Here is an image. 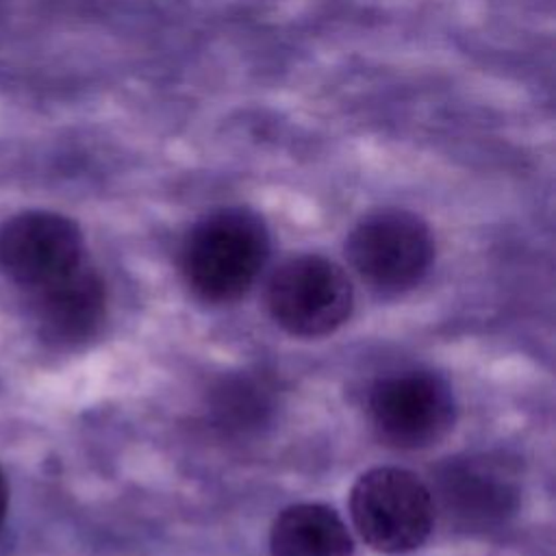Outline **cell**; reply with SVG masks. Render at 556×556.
Segmentation results:
<instances>
[{"label":"cell","instance_id":"6da1fadb","mask_svg":"<svg viewBox=\"0 0 556 556\" xmlns=\"http://www.w3.org/2000/svg\"><path fill=\"white\" fill-rule=\"evenodd\" d=\"M269 256V230L245 206H222L202 215L180 245V271L187 287L204 302L224 304L241 298Z\"/></svg>","mask_w":556,"mask_h":556},{"label":"cell","instance_id":"7a4b0ae2","mask_svg":"<svg viewBox=\"0 0 556 556\" xmlns=\"http://www.w3.org/2000/svg\"><path fill=\"white\" fill-rule=\"evenodd\" d=\"M350 513L367 545L382 554H406L424 545L434 523L430 486L413 471L376 467L352 486Z\"/></svg>","mask_w":556,"mask_h":556},{"label":"cell","instance_id":"3957f363","mask_svg":"<svg viewBox=\"0 0 556 556\" xmlns=\"http://www.w3.org/2000/svg\"><path fill=\"white\" fill-rule=\"evenodd\" d=\"M345 254L367 285L397 293L415 287L428 274L434 241L419 215L404 208H380L350 230Z\"/></svg>","mask_w":556,"mask_h":556},{"label":"cell","instance_id":"277c9868","mask_svg":"<svg viewBox=\"0 0 556 556\" xmlns=\"http://www.w3.org/2000/svg\"><path fill=\"white\" fill-rule=\"evenodd\" d=\"M354 304L352 282L326 256L300 254L269 278L267 308L274 321L295 337H324L348 321Z\"/></svg>","mask_w":556,"mask_h":556},{"label":"cell","instance_id":"5b68a950","mask_svg":"<svg viewBox=\"0 0 556 556\" xmlns=\"http://www.w3.org/2000/svg\"><path fill=\"white\" fill-rule=\"evenodd\" d=\"M367 408L376 432L402 450L441 441L456 419L450 384L426 369H402L380 378L369 391Z\"/></svg>","mask_w":556,"mask_h":556},{"label":"cell","instance_id":"8992f818","mask_svg":"<svg viewBox=\"0 0 556 556\" xmlns=\"http://www.w3.org/2000/svg\"><path fill=\"white\" fill-rule=\"evenodd\" d=\"M434 508L458 530L484 532L502 526L519 504V484L508 463L486 454L443 463L430 489Z\"/></svg>","mask_w":556,"mask_h":556},{"label":"cell","instance_id":"52a82bcc","mask_svg":"<svg viewBox=\"0 0 556 556\" xmlns=\"http://www.w3.org/2000/svg\"><path fill=\"white\" fill-rule=\"evenodd\" d=\"M85 263L78 224L52 211H24L0 226V269L30 291Z\"/></svg>","mask_w":556,"mask_h":556},{"label":"cell","instance_id":"ba28073f","mask_svg":"<svg viewBox=\"0 0 556 556\" xmlns=\"http://www.w3.org/2000/svg\"><path fill=\"white\" fill-rule=\"evenodd\" d=\"M30 293L39 332L54 345H78L91 339L104 321L106 289L87 263Z\"/></svg>","mask_w":556,"mask_h":556},{"label":"cell","instance_id":"9c48e42d","mask_svg":"<svg viewBox=\"0 0 556 556\" xmlns=\"http://www.w3.org/2000/svg\"><path fill=\"white\" fill-rule=\"evenodd\" d=\"M271 556H354L343 519L324 504L285 508L269 534Z\"/></svg>","mask_w":556,"mask_h":556},{"label":"cell","instance_id":"30bf717a","mask_svg":"<svg viewBox=\"0 0 556 556\" xmlns=\"http://www.w3.org/2000/svg\"><path fill=\"white\" fill-rule=\"evenodd\" d=\"M208 413L226 432H254L274 413V389L254 374H230L213 387Z\"/></svg>","mask_w":556,"mask_h":556},{"label":"cell","instance_id":"8fae6325","mask_svg":"<svg viewBox=\"0 0 556 556\" xmlns=\"http://www.w3.org/2000/svg\"><path fill=\"white\" fill-rule=\"evenodd\" d=\"M7 506H9V486H7V480H4V473L0 471V526L7 517Z\"/></svg>","mask_w":556,"mask_h":556}]
</instances>
